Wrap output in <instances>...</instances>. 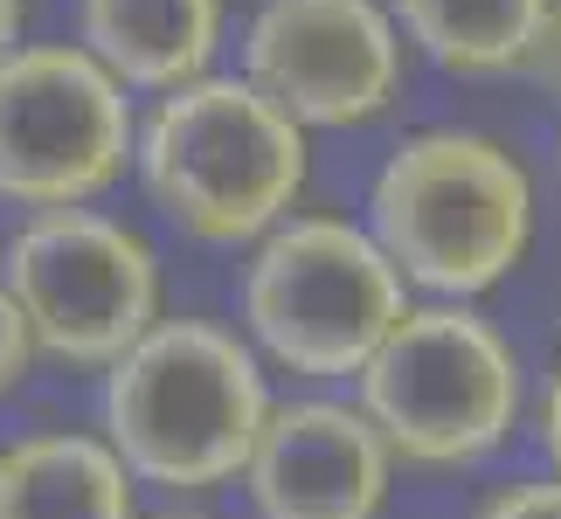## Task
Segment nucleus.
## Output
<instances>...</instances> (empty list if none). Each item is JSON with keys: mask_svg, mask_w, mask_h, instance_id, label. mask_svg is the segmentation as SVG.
Segmentation results:
<instances>
[{"mask_svg": "<svg viewBox=\"0 0 561 519\" xmlns=\"http://www.w3.org/2000/svg\"><path fill=\"white\" fill-rule=\"evenodd\" d=\"M396 450L381 443L368 408L347 402H285L243 464L256 519H375L388 499Z\"/></svg>", "mask_w": 561, "mask_h": 519, "instance_id": "obj_9", "label": "nucleus"}, {"mask_svg": "<svg viewBox=\"0 0 561 519\" xmlns=\"http://www.w3.org/2000/svg\"><path fill=\"white\" fill-rule=\"evenodd\" d=\"M139 160L125 83L83 42H35L0 62V194L21 208H83Z\"/></svg>", "mask_w": 561, "mask_h": 519, "instance_id": "obj_7", "label": "nucleus"}, {"mask_svg": "<svg viewBox=\"0 0 561 519\" xmlns=\"http://www.w3.org/2000/svg\"><path fill=\"white\" fill-rule=\"evenodd\" d=\"M153 519H208V512H153Z\"/></svg>", "mask_w": 561, "mask_h": 519, "instance_id": "obj_18", "label": "nucleus"}, {"mask_svg": "<svg viewBox=\"0 0 561 519\" xmlns=\"http://www.w3.org/2000/svg\"><path fill=\"white\" fill-rule=\"evenodd\" d=\"M527 77H534V83H541V91L561 104V0H554V14H548L541 42H534V62H527Z\"/></svg>", "mask_w": 561, "mask_h": 519, "instance_id": "obj_15", "label": "nucleus"}, {"mask_svg": "<svg viewBox=\"0 0 561 519\" xmlns=\"http://www.w3.org/2000/svg\"><path fill=\"white\" fill-rule=\"evenodd\" d=\"M28 360H35V333H28V319H21L14 305V291L0 285V395L28 374Z\"/></svg>", "mask_w": 561, "mask_h": 519, "instance_id": "obj_14", "label": "nucleus"}, {"mask_svg": "<svg viewBox=\"0 0 561 519\" xmlns=\"http://www.w3.org/2000/svg\"><path fill=\"white\" fill-rule=\"evenodd\" d=\"M520 354L471 305H409L360 367V408L402 464L458 471L492 458L520 423Z\"/></svg>", "mask_w": 561, "mask_h": 519, "instance_id": "obj_5", "label": "nucleus"}, {"mask_svg": "<svg viewBox=\"0 0 561 519\" xmlns=\"http://www.w3.org/2000/svg\"><path fill=\"white\" fill-rule=\"evenodd\" d=\"M77 35L125 91H181L208 77L222 0H77Z\"/></svg>", "mask_w": 561, "mask_h": 519, "instance_id": "obj_10", "label": "nucleus"}, {"mask_svg": "<svg viewBox=\"0 0 561 519\" xmlns=\"http://www.w3.org/2000/svg\"><path fill=\"white\" fill-rule=\"evenodd\" d=\"M139 181L194 243H264L306 194V125L250 77H194L139 125Z\"/></svg>", "mask_w": 561, "mask_h": 519, "instance_id": "obj_2", "label": "nucleus"}, {"mask_svg": "<svg viewBox=\"0 0 561 519\" xmlns=\"http://www.w3.org/2000/svg\"><path fill=\"white\" fill-rule=\"evenodd\" d=\"M541 450H548V464H554V478H561V360H554V374L541 388Z\"/></svg>", "mask_w": 561, "mask_h": 519, "instance_id": "obj_16", "label": "nucleus"}, {"mask_svg": "<svg viewBox=\"0 0 561 519\" xmlns=\"http://www.w3.org/2000/svg\"><path fill=\"white\" fill-rule=\"evenodd\" d=\"M133 471L104 437L35 429L0 443V519H139Z\"/></svg>", "mask_w": 561, "mask_h": 519, "instance_id": "obj_11", "label": "nucleus"}, {"mask_svg": "<svg viewBox=\"0 0 561 519\" xmlns=\"http://www.w3.org/2000/svg\"><path fill=\"white\" fill-rule=\"evenodd\" d=\"M21 49V0H0V62Z\"/></svg>", "mask_w": 561, "mask_h": 519, "instance_id": "obj_17", "label": "nucleus"}, {"mask_svg": "<svg viewBox=\"0 0 561 519\" xmlns=\"http://www.w3.org/2000/svg\"><path fill=\"white\" fill-rule=\"evenodd\" d=\"M243 77L298 125H368L402 91V35L375 0H264Z\"/></svg>", "mask_w": 561, "mask_h": 519, "instance_id": "obj_8", "label": "nucleus"}, {"mask_svg": "<svg viewBox=\"0 0 561 519\" xmlns=\"http://www.w3.org/2000/svg\"><path fill=\"white\" fill-rule=\"evenodd\" d=\"M35 354L70 367H118L160 326V264L133 222L104 208H35L0 250Z\"/></svg>", "mask_w": 561, "mask_h": 519, "instance_id": "obj_6", "label": "nucleus"}, {"mask_svg": "<svg viewBox=\"0 0 561 519\" xmlns=\"http://www.w3.org/2000/svg\"><path fill=\"white\" fill-rule=\"evenodd\" d=\"M554 173H561V146H554Z\"/></svg>", "mask_w": 561, "mask_h": 519, "instance_id": "obj_19", "label": "nucleus"}, {"mask_svg": "<svg viewBox=\"0 0 561 519\" xmlns=\"http://www.w3.org/2000/svg\"><path fill=\"white\" fill-rule=\"evenodd\" d=\"M271 423L256 346L215 319H160L104 374V443L139 485L208 492L243 478Z\"/></svg>", "mask_w": 561, "mask_h": 519, "instance_id": "obj_1", "label": "nucleus"}, {"mask_svg": "<svg viewBox=\"0 0 561 519\" xmlns=\"http://www.w3.org/2000/svg\"><path fill=\"white\" fill-rule=\"evenodd\" d=\"M368 229L409 285L465 305L520 270L534 243V181L500 139L437 125L381 160Z\"/></svg>", "mask_w": 561, "mask_h": 519, "instance_id": "obj_3", "label": "nucleus"}, {"mask_svg": "<svg viewBox=\"0 0 561 519\" xmlns=\"http://www.w3.org/2000/svg\"><path fill=\"white\" fill-rule=\"evenodd\" d=\"M471 519H561V478H520V485H500Z\"/></svg>", "mask_w": 561, "mask_h": 519, "instance_id": "obj_13", "label": "nucleus"}, {"mask_svg": "<svg viewBox=\"0 0 561 519\" xmlns=\"http://www.w3.org/2000/svg\"><path fill=\"white\" fill-rule=\"evenodd\" d=\"M409 277L388 264L375 229L340 215H291L243 264V326L250 346L291 374L340 381L381 354V339L409 319Z\"/></svg>", "mask_w": 561, "mask_h": 519, "instance_id": "obj_4", "label": "nucleus"}, {"mask_svg": "<svg viewBox=\"0 0 561 519\" xmlns=\"http://www.w3.org/2000/svg\"><path fill=\"white\" fill-rule=\"evenodd\" d=\"M554 0H396L402 35L458 77H506L534 62Z\"/></svg>", "mask_w": 561, "mask_h": 519, "instance_id": "obj_12", "label": "nucleus"}]
</instances>
